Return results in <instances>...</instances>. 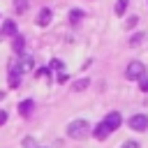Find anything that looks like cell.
<instances>
[{
	"label": "cell",
	"mask_w": 148,
	"mask_h": 148,
	"mask_svg": "<svg viewBox=\"0 0 148 148\" xmlns=\"http://www.w3.org/2000/svg\"><path fill=\"white\" fill-rule=\"evenodd\" d=\"M7 123V111H0V127Z\"/></svg>",
	"instance_id": "cell-23"
},
{
	"label": "cell",
	"mask_w": 148,
	"mask_h": 148,
	"mask_svg": "<svg viewBox=\"0 0 148 148\" xmlns=\"http://www.w3.org/2000/svg\"><path fill=\"white\" fill-rule=\"evenodd\" d=\"M16 32V23L12 21V18H7L5 23H2V35H14Z\"/></svg>",
	"instance_id": "cell-10"
},
{
	"label": "cell",
	"mask_w": 148,
	"mask_h": 148,
	"mask_svg": "<svg viewBox=\"0 0 148 148\" xmlns=\"http://www.w3.org/2000/svg\"><path fill=\"white\" fill-rule=\"evenodd\" d=\"M2 97H5V92H0V99H2Z\"/></svg>",
	"instance_id": "cell-24"
},
{
	"label": "cell",
	"mask_w": 148,
	"mask_h": 148,
	"mask_svg": "<svg viewBox=\"0 0 148 148\" xmlns=\"http://www.w3.org/2000/svg\"><path fill=\"white\" fill-rule=\"evenodd\" d=\"M81 18H83V12H81V9H72V12H69V21H72V23H79Z\"/></svg>",
	"instance_id": "cell-13"
},
{
	"label": "cell",
	"mask_w": 148,
	"mask_h": 148,
	"mask_svg": "<svg viewBox=\"0 0 148 148\" xmlns=\"http://www.w3.org/2000/svg\"><path fill=\"white\" fill-rule=\"evenodd\" d=\"M51 16H53V12H51L49 7L39 9V14H37V25H49V23H51Z\"/></svg>",
	"instance_id": "cell-7"
},
{
	"label": "cell",
	"mask_w": 148,
	"mask_h": 148,
	"mask_svg": "<svg viewBox=\"0 0 148 148\" xmlns=\"http://www.w3.org/2000/svg\"><path fill=\"white\" fill-rule=\"evenodd\" d=\"M109 134H111V130H109V125H106L104 120H102V123H97V125H95V130H92V136H95V139H99V141H104Z\"/></svg>",
	"instance_id": "cell-6"
},
{
	"label": "cell",
	"mask_w": 148,
	"mask_h": 148,
	"mask_svg": "<svg viewBox=\"0 0 148 148\" xmlns=\"http://www.w3.org/2000/svg\"><path fill=\"white\" fill-rule=\"evenodd\" d=\"M7 83H9V88H16V86L21 83V69H18V65H12V67H9Z\"/></svg>",
	"instance_id": "cell-5"
},
{
	"label": "cell",
	"mask_w": 148,
	"mask_h": 148,
	"mask_svg": "<svg viewBox=\"0 0 148 148\" xmlns=\"http://www.w3.org/2000/svg\"><path fill=\"white\" fill-rule=\"evenodd\" d=\"M143 42V32H136V35H132V39H130V46H136V44H141Z\"/></svg>",
	"instance_id": "cell-16"
},
{
	"label": "cell",
	"mask_w": 148,
	"mask_h": 148,
	"mask_svg": "<svg viewBox=\"0 0 148 148\" xmlns=\"http://www.w3.org/2000/svg\"><path fill=\"white\" fill-rule=\"evenodd\" d=\"M83 88H88V79H79V81H74V86H72L74 92H79V90H83Z\"/></svg>",
	"instance_id": "cell-14"
},
{
	"label": "cell",
	"mask_w": 148,
	"mask_h": 148,
	"mask_svg": "<svg viewBox=\"0 0 148 148\" xmlns=\"http://www.w3.org/2000/svg\"><path fill=\"white\" fill-rule=\"evenodd\" d=\"M51 69H60V72H65V67H62L60 60H51Z\"/></svg>",
	"instance_id": "cell-20"
},
{
	"label": "cell",
	"mask_w": 148,
	"mask_h": 148,
	"mask_svg": "<svg viewBox=\"0 0 148 148\" xmlns=\"http://www.w3.org/2000/svg\"><path fill=\"white\" fill-rule=\"evenodd\" d=\"M120 148H139V143H136V141H125Z\"/></svg>",
	"instance_id": "cell-22"
},
{
	"label": "cell",
	"mask_w": 148,
	"mask_h": 148,
	"mask_svg": "<svg viewBox=\"0 0 148 148\" xmlns=\"http://www.w3.org/2000/svg\"><path fill=\"white\" fill-rule=\"evenodd\" d=\"M127 5H130V0H118V2H116V7H113L116 16H123V14H125V9H127Z\"/></svg>",
	"instance_id": "cell-12"
},
{
	"label": "cell",
	"mask_w": 148,
	"mask_h": 148,
	"mask_svg": "<svg viewBox=\"0 0 148 148\" xmlns=\"http://www.w3.org/2000/svg\"><path fill=\"white\" fill-rule=\"evenodd\" d=\"M67 79H69V74H67V72H60V74H58V83H65Z\"/></svg>",
	"instance_id": "cell-21"
},
{
	"label": "cell",
	"mask_w": 148,
	"mask_h": 148,
	"mask_svg": "<svg viewBox=\"0 0 148 148\" xmlns=\"http://www.w3.org/2000/svg\"><path fill=\"white\" fill-rule=\"evenodd\" d=\"M104 123L109 125V130H111V132H113V130H118V127H120V123H123L120 111H109V113H106V118H104Z\"/></svg>",
	"instance_id": "cell-4"
},
{
	"label": "cell",
	"mask_w": 148,
	"mask_h": 148,
	"mask_svg": "<svg viewBox=\"0 0 148 148\" xmlns=\"http://www.w3.org/2000/svg\"><path fill=\"white\" fill-rule=\"evenodd\" d=\"M23 46H25V39H23L21 35H16V39H14V44H12V49H14V53H18V56H23Z\"/></svg>",
	"instance_id": "cell-9"
},
{
	"label": "cell",
	"mask_w": 148,
	"mask_h": 148,
	"mask_svg": "<svg viewBox=\"0 0 148 148\" xmlns=\"http://www.w3.org/2000/svg\"><path fill=\"white\" fill-rule=\"evenodd\" d=\"M32 106H35V104H32V99H23V102L18 104V111H21L23 116H28V113L32 111Z\"/></svg>",
	"instance_id": "cell-11"
},
{
	"label": "cell",
	"mask_w": 148,
	"mask_h": 148,
	"mask_svg": "<svg viewBox=\"0 0 148 148\" xmlns=\"http://www.w3.org/2000/svg\"><path fill=\"white\" fill-rule=\"evenodd\" d=\"M88 134H90V123L83 120V118H76V120H72V123L67 125V136H69V139L81 141V139H86Z\"/></svg>",
	"instance_id": "cell-1"
},
{
	"label": "cell",
	"mask_w": 148,
	"mask_h": 148,
	"mask_svg": "<svg viewBox=\"0 0 148 148\" xmlns=\"http://www.w3.org/2000/svg\"><path fill=\"white\" fill-rule=\"evenodd\" d=\"M14 9H16L18 14H23V12L28 9V0H14Z\"/></svg>",
	"instance_id": "cell-15"
},
{
	"label": "cell",
	"mask_w": 148,
	"mask_h": 148,
	"mask_svg": "<svg viewBox=\"0 0 148 148\" xmlns=\"http://www.w3.org/2000/svg\"><path fill=\"white\" fill-rule=\"evenodd\" d=\"M130 127H132L134 132H146V130H148V116H143V113L132 116V118H130Z\"/></svg>",
	"instance_id": "cell-3"
},
{
	"label": "cell",
	"mask_w": 148,
	"mask_h": 148,
	"mask_svg": "<svg viewBox=\"0 0 148 148\" xmlns=\"http://www.w3.org/2000/svg\"><path fill=\"white\" fill-rule=\"evenodd\" d=\"M0 39H2V30H0Z\"/></svg>",
	"instance_id": "cell-25"
},
{
	"label": "cell",
	"mask_w": 148,
	"mask_h": 148,
	"mask_svg": "<svg viewBox=\"0 0 148 148\" xmlns=\"http://www.w3.org/2000/svg\"><path fill=\"white\" fill-rule=\"evenodd\" d=\"M143 74H146V67H143V62H139V60H132V62L127 65V69H125V76H127L130 81H139Z\"/></svg>",
	"instance_id": "cell-2"
},
{
	"label": "cell",
	"mask_w": 148,
	"mask_h": 148,
	"mask_svg": "<svg viewBox=\"0 0 148 148\" xmlns=\"http://www.w3.org/2000/svg\"><path fill=\"white\" fill-rule=\"evenodd\" d=\"M139 88H141L143 92H148V76H146V74H143V76L139 79Z\"/></svg>",
	"instance_id": "cell-18"
},
{
	"label": "cell",
	"mask_w": 148,
	"mask_h": 148,
	"mask_svg": "<svg viewBox=\"0 0 148 148\" xmlns=\"http://www.w3.org/2000/svg\"><path fill=\"white\" fill-rule=\"evenodd\" d=\"M136 21H139V16H130V18L125 21V28H134V25H136Z\"/></svg>",
	"instance_id": "cell-19"
},
{
	"label": "cell",
	"mask_w": 148,
	"mask_h": 148,
	"mask_svg": "<svg viewBox=\"0 0 148 148\" xmlns=\"http://www.w3.org/2000/svg\"><path fill=\"white\" fill-rule=\"evenodd\" d=\"M16 65H18V69H21V72H30V69L35 67V60H32L30 56H25V53H23V56H21V60H18Z\"/></svg>",
	"instance_id": "cell-8"
},
{
	"label": "cell",
	"mask_w": 148,
	"mask_h": 148,
	"mask_svg": "<svg viewBox=\"0 0 148 148\" xmlns=\"http://www.w3.org/2000/svg\"><path fill=\"white\" fill-rule=\"evenodd\" d=\"M23 148H37L35 136H25V139H23Z\"/></svg>",
	"instance_id": "cell-17"
}]
</instances>
